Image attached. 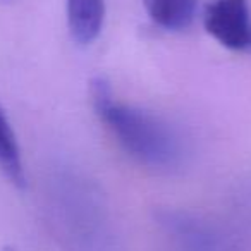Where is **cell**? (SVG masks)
I'll use <instances>...</instances> for the list:
<instances>
[{"label": "cell", "instance_id": "cell-1", "mask_svg": "<svg viewBox=\"0 0 251 251\" xmlns=\"http://www.w3.org/2000/svg\"><path fill=\"white\" fill-rule=\"evenodd\" d=\"M90 93L98 117L131 157L155 169H172L181 164L184 153L181 138L167 122L115 100L108 81L101 76L91 81Z\"/></svg>", "mask_w": 251, "mask_h": 251}, {"label": "cell", "instance_id": "cell-2", "mask_svg": "<svg viewBox=\"0 0 251 251\" xmlns=\"http://www.w3.org/2000/svg\"><path fill=\"white\" fill-rule=\"evenodd\" d=\"M203 25L226 49L251 53V11L246 0H213L205 7Z\"/></svg>", "mask_w": 251, "mask_h": 251}, {"label": "cell", "instance_id": "cell-3", "mask_svg": "<svg viewBox=\"0 0 251 251\" xmlns=\"http://www.w3.org/2000/svg\"><path fill=\"white\" fill-rule=\"evenodd\" d=\"M105 21V0H67V25L77 45H91Z\"/></svg>", "mask_w": 251, "mask_h": 251}, {"label": "cell", "instance_id": "cell-4", "mask_svg": "<svg viewBox=\"0 0 251 251\" xmlns=\"http://www.w3.org/2000/svg\"><path fill=\"white\" fill-rule=\"evenodd\" d=\"M148 18L162 29L182 31L193 25L198 0H141Z\"/></svg>", "mask_w": 251, "mask_h": 251}, {"label": "cell", "instance_id": "cell-5", "mask_svg": "<svg viewBox=\"0 0 251 251\" xmlns=\"http://www.w3.org/2000/svg\"><path fill=\"white\" fill-rule=\"evenodd\" d=\"M0 171L18 189L26 188V172L21 148L2 105H0Z\"/></svg>", "mask_w": 251, "mask_h": 251}, {"label": "cell", "instance_id": "cell-6", "mask_svg": "<svg viewBox=\"0 0 251 251\" xmlns=\"http://www.w3.org/2000/svg\"><path fill=\"white\" fill-rule=\"evenodd\" d=\"M4 251H14L12 248H4Z\"/></svg>", "mask_w": 251, "mask_h": 251}, {"label": "cell", "instance_id": "cell-7", "mask_svg": "<svg viewBox=\"0 0 251 251\" xmlns=\"http://www.w3.org/2000/svg\"><path fill=\"white\" fill-rule=\"evenodd\" d=\"M4 2H5V0H4Z\"/></svg>", "mask_w": 251, "mask_h": 251}]
</instances>
